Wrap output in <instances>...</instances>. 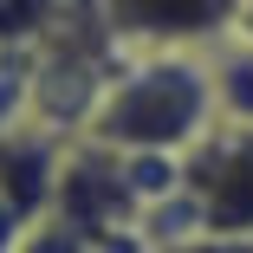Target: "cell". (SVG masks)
I'll return each mask as SVG.
<instances>
[{
  "label": "cell",
  "instance_id": "obj_4",
  "mask_svg": "<svg viewBox=\"0 0 253 253\" xmlns=\"http://www.w3.org/2000/svg\"><path fill=\"white\" fill-rule=\"evenodd\" d=\"M214 78H221V117L253 124V39H234L214 52Z\"/></svg>",
  "mask_w": 253,
  "mask_h": 253
},
{
  "label": "cell",
  "instance_id": "obj_1",
  "mask_svg": "<svg viewBox=\"0 0 253 253\" xmlns=\"http://www.w3.org/2000/svg\"><path fill=\"white\" fill-rule=\"evenodd\" d=\"M221 124V78L201 52H136L97 97L84 143L117 156H195Z\"/></svg>",
  "mask_w": 253,
  "mask_h": 253
},
{
  "label": "cell",
  "instance_id": "obj_3",
  "mask_svg": "<svg viewBox=\"0 0 253 253\" xmlns=\"http://www.w3.org/2000/svg\"><path fill=\"white\" fill-rule=\"evenodd\" d=\"M182 188L201 214V234L253 240V124L221 117L214 136L195 156H182Z\"/></svg>",
  "mask_w": 253,
  "mask_h": 253
},
{
  "label": "cell",
  "instance_id": "obj_7",
  "mask_svg": "<svg viewBox=\"0 0 253 253\" xmlns=\"http://www.w3.org/2000/svg\"><path fill=\"white\" fill-rule=\"evenodd\" d=\"M26 227H33V221L13 208L7 195H0V253H20V234H26Z\"/></svg>",
  "mask_w": 253,
  "mask_h": 253
},
{
  "label": "cell",
  "instance_id": "obj_6",
  "mask_svg": "<svg viewBox=\"0 0 253 253\" xmlns=\"http://www.w3.org/2000/svg\"><path fill=\"white\" fill-rule=\"evenodd\" d=\"M20 253H111V247L91 240L84 227H72L65 214H39V221L20 234Z\"/></svg>",
  "mask_w": 253,
  "mask_h": 253
},
{
  "label": "cell",
  "instance_id": "obj_2",
  "mask_svg": "<svg viewBox=\"0 0 253 253\" xmlns=\"http://www.w3.org/2000/svg\"><path fill=\"white\" fill-rule=\"evenodd\" d=\"M124 52H201L240 33L247 0H84Z\"/></svg>",
  "mask_w": 253,
  "mask_h": 253
},
{
  "label": "cell",
  "instance_id": "obj_5",
  "mask_svg": "<svg viewBox=\"0 0 253 253\" xmlns=\"http://www.w3.org/2000/svg\"><path fill=\"white\" fill-rule=\"evenodd\" d=\"M33 117V59L26 45H0V136H13Z\"/></svg>",
  "mask_w": 253,
  "mask_h": 253
}]
</instances>
